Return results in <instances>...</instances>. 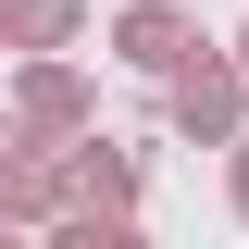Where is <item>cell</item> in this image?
<instances>
[]
</instances>
